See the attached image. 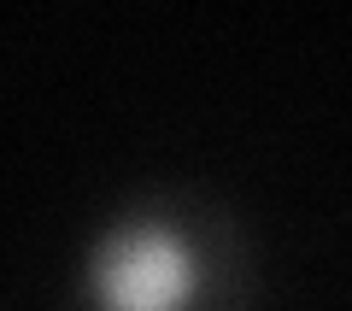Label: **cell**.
I'll return each instance as SVG.
<instances>
[{"mask_svg": "<svg viewBox=\"0 0 352 311\" xmlns=\"http://www.w3.org/2000/svg\"><path fill=\"white\" fill-rule=\"evenodd\" d=\"M200 253L164 217H135V224L100 235L88 259V294L100 311H188L200 299Z\"/></svg>", "mask_w": 352, "mask_h": 311, "instance_id": "cell-1", "label": "cell"}]
</instances>
